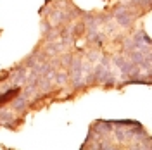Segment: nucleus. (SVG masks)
Returning a JSON list of instances; mask_svg holds the SVG:
<instances>
[{"mask_svg": "<svg viewBox=\"0 0 152 150\" xmlns=\"http://www.w3.org/2000/svg\"><path fill=\"white\" fill-rule=\"evenodd\" d=\"M80 67H81V59L80 57H73L71 64H69V78L78 84V78H80Z\"/></svg>", "mask_w": 152, "mask_h": 150, "instance_id": "nucleus-1", "label": "nucleus"}, {"mask_svg": "<svg viewBox=\"0 0 152 150\" xmlns=\"http://www.w3.org/2000/svg\"><path fill=\"white\" fill-rule=\"evenodd\" d=\"M26 100H28V98H26L24 95H21L18 100L14 102V109H16V111H23V109L26 107Z\"/></svg>", "mask_w": 152, "mask_h": 150, "instance_id": "nucleus-2", "label": "nucleus"}, {"mask_svg": "<svg viewBox=\"0 0 152 150\" xmlns=\"http://www.w3.org/2000/svg\"><path fill=\"white\" fill-rule=\"evenodd\" d=\"M56 79L59 84H64L67 79V74H64V73H56Z\"/></svg>", "mask_w": 152, "mask_h": 150, "instance_id": "nucleus-3", "label": "nucleus"}, {"mask_svg": "<svg viewBox=\"0 0 152 150\" xmlns=\"http://www.w3.org/2000/svg\"><path fill=\"white\" fill-rule=\"evenodd\" d=\"M100 54H99V52H90V54H88V57H90V60H99V59H100Z\"/></svg>", "mask_w": 152, "mask_h": 150, "instance_id": "nucleus-4", "label": "nucleus"}]
</instances>
